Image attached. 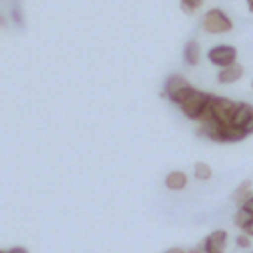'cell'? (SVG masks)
<instances>
[{"instance_id":"cell-1","label":"cell","mask_w":253,"mask_h":253,"mask_svg":"<svg viewBox=\"0 0 253 253\" xmlns=\"http://www.w3.org/2000/svg\"><path fill=\"white\" fill-rule=\"evenodd\" d=\"M202 28L208 32V34H227L231 28H233V22L231 18L219 10V8H211L204 14L202 18Z\"/></svg>"},{"instance_id":"cell-2","label":"cell","mask_w":253,"mask_h":253,"mask_svg":"<svg viewBox=\"0 0 253 253\" xmlns=\"http://www.w3.org/2000/svg\"><path fill=\"white\" fill-rule=\"evenodd\" d=\"M208 101H210V95L204 93V91H198V89H190V93L178 103L182 113L188 117V119H200V115L204 113V109L208 107Z\"/></svg>"},{"instance_id":"cell-3","label":"cell","mask_w":253,"mask_h":253,"mask_svg":"<svg viewBox=\"0 0 253 253\" xmlns=\"http://www.w3.org/2000/svg\"><path fill=\"white\" fill-rule=\"evenodd\" d=\"M190 89H192V85L188 83V79L184 75H170L164 83V95L176 105L190 93Z\"/></svg>"},{"instance_id":"cell-4","label":"cell","mask_w":253,"mask_h":253,"mask_svg":"<svg viewBox=\"0 0 253 253\" xmlns=\"http://www.w3.org/2000/svg\"><path fill=\"white\" fill-rule=\"evenodd\" d=\"M233 107H235L233 101H229V99H225V97H213V95H210L208 111H210L221 125H229V123H231Z\"/></svg>"},{"instance_id":"cell-5","label":"cell","mask_w":253,"mask_h":253,"mask_svg":"<svg viewBox=\"0 0 253 253\" xmlns=\"http://www.w3.org/2000/svg\"><path fill=\"white\" fill-rule=\"evenodd\" d=\"M235 59H237V49H235L233 45H227V43L213 45V47L208 51V61H210L211 65H217V67L231 65Z\"/></svg>"},{"instance_id":"cell-6","label":"cell","mask_w":253,"mask_h":253,"mask_svg":"<svg viewBox=\"0 0 253 253\" xmlns=\"http://www.w3.org/2000/svg\"><path fill=\"white\" fill-rule=\"evenodd\" d=\"M225 243H227V231L215 229V231H211V233L204 239L202 251H204V253H223Z\"/></svg>"},{"instance_id":"cell-7","label":"cell","mask_w":253,"mask_h":253,"mask_svg":"<svg viewBox=\"0 0 253 253\" xmlns=\"http://www.w3.org/2000/svg\"><path fill=\"white\" fill-rule=\"evenodd\" d=\"M253 117V107L249 105V103H235V107H233V113H231V125H235V126H245V123L249 121Z\"/></svg>"},{"instance_id":"cell-8","label":"cell","mask_w":253,"mask_h":253,"mask_svg":"<svg viewBox=\"0 0 253 253\" xmlns=\"http://www.w3.org/2000/svg\"><path fill=\"white\" fill-rule=\"evenodd\" d=\"M241 75H243V65L233 61L231 65L221 67V71L217 73V81L221 85H229V83H235L237 79H241Z\"/></svg>"},{"instance_id":"cell-9","label":"cell","mask_w":253,"mask_h":253,"mask_svg":"<svg viewBox=\"0 0 253 253\" xmlns=\"http://www.w3.org/2000/svg\"><path fill=\"white\" fill-rule=\"evenodd\" d=\"M247 132L245 128L241 126H235V125H221V130H219V142H237L241 138H245Z\"/></svg>"},{"instance_id":"cell-10","label":"cell","mask_w":253,"mask_h":253,"mask_svg":"<svg viewBox=\"0 0 253 253\" xmlns=\"http://www.w3.org/2000/svg\"><path fill=\"white\" fill-rule=\"evenodd\" d=\"M164 184H166L168 190H184L186 184H188V176L184 172H180V170H174V172L166 174Z\"/></svg>"},{"instance_id":"cell-11","label":"cell","mask_w":253,"mask_h":253,"mask_svg":"<svg viewBox=\"0 0 253 253\" xmlns=\"http://www.w3.org/2000/svg\"><path fill=\"white\" fill-rule=\"evenodd\" d=\"M184 61L188 65H196L200 61V43L196 40H190L184 47Z\"/></svg>"},{"instance_id":"cell-12","label":"cell","mask_w":253,"mask_h":253,"mask_svg":"<svg viewBox=\"0 0 253 253\" xmlns=\"http://www.w3.org/2000/svg\"><path fill=\"white\" fill-rule=\"evenodd\" d=\"M249 196H253V194H251V182L245 180V182H241V184L235 188V192L231 194V200H233L237 206H241Z\"/></svg>"},{"instance_id":"cell-13","label":"cell","mask_w":253,"mask_h":253,"mask_svg":"<svg viewBox=\"0 0 253 253\" xmlns=\"http://www.w3.org/2000/svg\"><path fill=\"white\" fill-rule=\"evenodd\" d=\"M211 166L210 164H206V162H196L194 164V176L198 178V180H210L211 178Z\"/></svg>"},{"instance_id":"cell-14","label":"cell","mask_w":253,"mask_h":253,"mask_svg":"<svg viewBox=\"0 0 253 253\" xmlns=\"http://www.w3.org/2000/svg\"><path fill=\"white\" fill-rule=\"evenodd\" d=\"M251 217H253V215H251V213H249L247 210H243V208L239 206L237 213L233 215V221H235V225H237V227H241V229H243V227H245V225H247V223L251 221Z\"/></svg>"},{"instance_id":"cell-15","label":"cell","mask_w":253,"mask_h":253,"mask_svg":"<svg viewBox=\"0 0 253 253\" xmlns=\"http://www.w3.org/2000/svg\"><path fill=\"white\" fill-rule=\"evenodd\" d=\"M180 6H182V10H184L186 14H192L194 10H198V8L202 6V0H182Z\"/></svg>"},{"instance_id":"cell-16","label":"cell","mask_w":253,"mask_h":253,"mask_svg":"<svg viewBox=\"0 0 253 253\" xmlns=\"http://www.w3.org/2000/svg\"><path fill=\"white\" fill-rule=\"evenodd\" d=\"M235 243H237V247H249V245H251V239H249V235L245 233V235H239V237L235 239Z\"/></svg>"},{"instance_id":"cell-17","label":"cell","mask_w":253,"mask_h":253,"mask_svg":"<svg viewBox=\"0 0 253 253\" xmlns=\"http://www.w3.org/2000/svg\"><path fill=\"white\" fill-rule=\"evenodd\" d=\"M241 208H243V210H247V211L253 215V196H249V198H247V200L241 204Z\"/></svg>"},{"instance_id":"cell-18","label":"cell","mask_w":253,"mask_h":253,"mask_svg":"<svg viewBox=\"0 0 253 253\" xmlns=\"http://www.w3.org/2000/svg\"><path fill=\"white\" fill-rule=\"evenodd\" d=\"M243 231H245L249 237H253V217H251V221H249V223L243 227Z\"/></svg>"},{"instance_id":"cell-19","label":"cell","mask_w":253,"mask_h":253,"mask_svg":"<svg viewBox=\"0 0 253 253\" xmlns=\"http://www.w3.org/2000/svg\"><path fill=\"white\" fill-rule=\"evenodd\" d=\"M243 128H245V132H247V134H251V132H253V117L245 123V126H243Z\"/></svg>"},{"instance_id":"cell-20","label":"cell","mask_w":253,"mask_h":253,"mask_svg":"<svg viewBox=\"0 0 253 253\" xmlns=\"http://www.w3.org/2000/svg\"><path fill=\"white\" fill-rule=\"evenodd\" d=\"M8 253H28V249L26 247H12V249H8Z\"/></svg>"},{"instance_id":"cell-21","label":"cell","mask_w":253,"mask_h":253,"mask_svg":"<svg viewBox=\"0 0 253 253\" xmlns=\"http://www.w3.org/2000/svg\"><path fill=\"white\" fill-rule=\"evenodd\" d=\"M164 253H186L184 249H180V247H170V249H166Z\"/></svg>"},{"instance_id":"cell-22","label":"cell","mask_w":253,"mask_h":253,"mask_svg":"<svg viewBox=\"0 0 253 253\" xmlns=\"http://www.w3.org/2000/svg\"><path fill=\"white\" fill-rule=\"evenodd\" d=\"M247 2V8H249V12L253 14V0H245Z\"/></svg>"},{"instance_id":"cell-23","label":"cell","mask_w":253,"mask_h":253,"mask_svg":"<svg viewBox=\"0 0 253 253\" xmlns=\"http://www.w3.org/2000/svg\"><path fill=\"white\" fill-rule=\"evenodd\" d=\"M190 253H204L202 249H194V251H190Z\"/></svg>"},{"instance_id":"cell-24","label":"cell","mask_w":253,"mask_h":253,"mask_svg":"<svg viewBox=\"0 0 253 253\" xmlns=\"http://www.w3.org/2000/svg\"><path fill=\"white\" fill-rule=\"evenodd\" d=\"M0 253H8V251H2V249H0Z\"/></svg>"},{"instance_id":"cell-25","label":"cell","mask_w":253,"mask_h":253,"mask_svg":"<svg viewBox=\"0 0 253 253\" xmlns=\"http://www.w3.org/2000/svg\"><path fill=\"white\" fill-rule=\"evenodd\" d=\"M251 87H253V81H251Z\"/></svg>"}]
</instances>
